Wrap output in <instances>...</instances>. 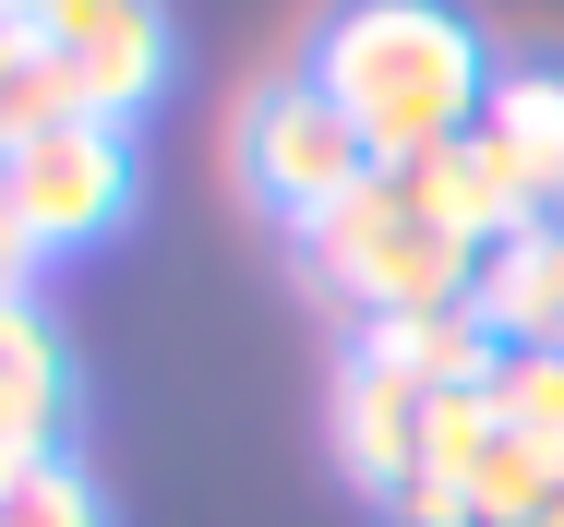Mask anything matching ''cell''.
<instances>
[{
  "label": "cell",
  "mask_w": 564,
  "mask_h": 527,
  "mask_svg": "<svg viewBox=\"0 0 564 527\" xmlns=\"http://www.w3.org/2000/svg\"><path fill=\"white\" fill-rule=\"evenodd\" d=\"M313 85L348 108V132L372 144V168H421V156H445V144L480 132L492 61L433 0H360L337 36L313 48Z\"/></svg>",
  "instance_id": "6da1fadb"
},
{
  "label": "cell",
  "mask_w": 564,
  "mask_h": 527,
  "mask_svg": "<svg viewBox=\"0 0 564 527\" xmlns=\"http://www.w3.org/2000/svg\"><path fill=\"white\" fill-rule=\"evenodd\" d=\"M301 264H313V288H325V300H348V323L456 312V300L480 288V252L421 205V180H409V168H372L325 228H301Z\"/></svg>",
  "instance_id": "7a4b0ae2"
},
{
  "label": "cell",
  "mask_w": 564,
  "mask_h": 527,
  "mask_svg": "<svg viewBox=\"0 0 564 527\" xmlns=\"http://www.w3.org/2000/svg\"><path fill=\"white\" fill-rule=\"evenodd\" d=\"M228 156H240V193L289 228H325V216L372 180V144L348 132V108L313 85V73H264L240 120H228Z\"/></svg>",
  "instance_id": "3957f363"
},
{
  "label": "cell",
  "mask_w": 564,
  "mask_h": 527,
  "mask_svg": "<svg viewBox=\"0 0 564 527\" xmlns=\"http://www.w3.org/2000/svg\"><path fill=\"white\" fill-rule=\"evenodd\" d=\"M0 205H12V228H24L36 264L109 240L120 216H132V132H109V120H61V132L12 144V156H0Z\"/></svg>",
  "instance_id": "277c9868"
},
{
  "label": "cell",
  "mask_w": 564,
  "mask_h": 527,
  "mask_svg": "<svg viewBox=\"0 0 564 527\" xmlns=\"http://www.w3.org/2000/svg\"><path fill=\"white\" fill-rule=\"evenodd\" d=\"M36 48H48L73 120H109V132H132V108L169 73V24L144 0H61V12H36Z\"/></svg>",
  "instance_id": "5b68a950"
},
{
  "label": "cell",
  "mask_w": 564,
  "mask_h": 527,
  "mask_svg": "<svg viewBox=\"0 0 564 527\" xmlns=\"http://www.w3.org/2000/svg\"><path fill=\"white\" fill-rule=\"evenodd\" d=\"M433 408H445V396H433L421 372H397L384 348L348 336V360H337V468L372 492V504H397V480H409V455H421Z\"/></svg>",
  "instance_id": "8992f818"
},
{
  "label": "cell",
  "mask_w": 564,
  "mask_h": 527,
  "mask_svg": "<svg viewBox=\"0 0 564 527\" xmlns=\"http://www.w3.org/2000/svg\"><path fill=\"white\" fill-rule=\"evenodd\" d=\"M48 455H73V348L24 288L0 300V468H48Z\"/></svg>",
  "instance_id": "52a82bcc"
},
{
  "label": "cell",
  "mask_w": 564,
  "mask_h": 527,
  "mask_svg": "<svg viewBox=\"0 0 564 527\" xmlns=\"http://www.w3.org/2000/svg\"><path fill=\"white\" fill-rule=\"evenodd\" d=\"M492 168H505V193L529 216L564 205V73L553 61H517V73H492V97H480V132H468Z\"/></svg>",
  "instance_id": "ba28073f"
},
{
  "label": "cell",
  "mask_w": 564,
  "mask_h": 527,
  "mask_svg": "<svg viewBox=\"0 0 564 527\" xmlns=\"http://www.w3.org/2000/svg\"><path fill=\"white\" fill-rule=\"evenodd\" d=\"M468 312L492 323V348H564V228L553 216H529V228H505L480 252Z\"/></svg>",
  "instance_id": "9c48e42d"
},
{
  "label": "cell",
  "mask_w": 564,
  "mask_h": 527,
  "mask_svg": "<svg viewBox=\"0 0 564 527\" xmlns=\"http://www.w3.org/2000/svg\"><path fill=\"white\" fill-rule=\"evenodd\" d=\"M492 443H505V431H492V396H445L384 516H397V527H468V504H480V468H492Z\"/></svg>",
  "instance_id": "30bf717a"
},
{
  "label": "cell",
  "mask_w": 564,
  "mask_h": 527,
  "mask_svg": "<svg viewBox=\"0 0 564 527\" xmlns=\"http://www.w3.org/2000/svg\"><path fill=\"white\" fill-rule=\"evenodd\" d=\"M480 396H492V431L505 443H529V455L564 468V348H505Z\"/></svg>",
  "instance_id": "8fae6325"
},
{
  "label": "cell",
  "mask_w": 564,
  "mask_h": 527,
  "mask_svg": "<svg viewBox=\"0 0 564 527\" xmlns=\"http://www.w3.org/2000/svg\"><path fill=\"white\" fill-rule=\"evenodd\" d=\"M0 527H109V492L85 455H48V468H0Z\"/></svg>",
  "instance_id": "7c38bea8"
},
{
  "label": "cell",
  "mask_w": 564,
  "mask_h": 527,
  "mask_svg": "<svg viewBox=\"0 0 564 527\" xmlns=\"http://www.w3.org/2000/svg\"><path fill=\"white\" fill-rule=\"evenodd\" d=\"M468 527H564V468H553V455H529V443H492Z\"/></svg>",
  "instance_id": "4fadbf2b"
},
{
  "label": "cell",
  "mask_w": 564,
  "mask_h": 527,
  "mask_svg": "<svg viewBox=\"0 0 564 527\" xmlns=\"http://www.w3.org/2000/svg\"><path fill=\"white\" fill-rule=\"evenodd\" d=\"M24 276H36V252H24V228H12V205H0V300H24Z\"/></svg>",
  "instance_id": "5bb4252c"
},
{
  "label": "cell",
  "mask_w": 564,
  "mask_h": 527,
  "mask_svg": "<svg viewBox=\"0 0 564 527\" xmlns=\"http://www.w3.org/2000/svg\"><path fill=\"white\" fill-rule=\"evenodd\" d=\"M553 228H564V205H553Z\"/></svg>",
  "instance_id": "9a60e30c"
}]
</instances>
